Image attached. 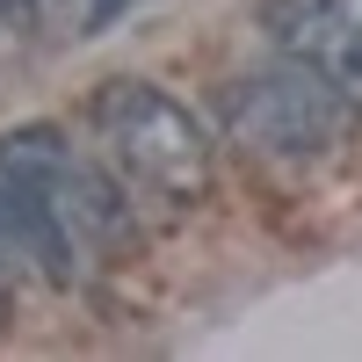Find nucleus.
Returning a JSON list of instances; mask_svg holds the SVG:
<instances>
[{
	"label": "nucleus",
	"instance_id": "obj_5",
	"mask_svg": "<svg viewBox=\"0 0 362 362\" xmlns=\"http://www.w3.org/2000/svg\"><path fill=\"white\" fill-rule=\"evenodd\" d=\"M66 261H73L66 232L44 218L37 196H22L8 181V189H0V268H44V276H66Z\"/></svg>",
	"mask_w": 362,
	"mask_h": 362
},
{
	"label": "nucleus",
	"instance_id": "obj_7",
	"mask_svg": "<svg viewBox=\"0 0 362 362\" xmlns=\"http://www.w3.org/2000/svg\"><path fill=\"white\" fill-rule=\"evenodd\" d=\"M0 8H8V0H0Z\"/></svg>",
	"mask_w": 362,
	"mask_h": 362
},
{
	"label": "nucleus",
	"instance_id": "obj_2",
	"mask_svg": "<svg viewBox=\"0 0 362 362\" xmlns=\"http://www.w3.org/2000/svg\"><path fill=\"white\" fill-rule=\"evenodd\" d=\"M225 124L239 145H254V153H276V160H305V153H326V145H341L348 131V95L326 73L312 66H290L283 73H261V80H239L225 95Z\"/></svg>",
	"mask_w": 362,
	"mask_h": 362
},
{
	"label": "nucleus",
	"instance_id": "obj_3",
	"mask_svg": "<svg viewBox=\"0 0 362 362\" xmlns=\"http://www.w3.org/2000/svg\"><path fill=\"white\" fill-rule=\"evenodd\" d=\"M0 181H15L22 196H37L44 218L66 232L73 254L124 232V196H116V181L95 174L58 131H15V138H0Z\"/></svg>",
	"mask_w": 362,
	"mask_h": 362
},
{
	"label": "nucleus",
	"instance_id": "obj_6",
	"mask_svg": "<svg viewBox=\"0 0 362 362\" xmlns=\"http://www.w3.org/2000/svg\"><path fill=\"white\" fill-rule=\"evenodd\" d=\"M8 8H51V0H8Z\"/></svg>",
	"mask_w": 362,
	"mask_h": 362
},
{
	"label": "nucleus",
	"instance_id": "obj_1",
	"mask_svg": "<svg viewBox=\"0 0 362 362\" xmlns=\"http://www.w3.org/2000/svg\"><path fill=\"white\" fill-rule=\"evenodd\" d=\"M95 138L116 174L167 203H196L210 189V131L189 102H174L153 80H109L95 95Z\"/></svg>",
	"mask_w": 362,
	"mask_h": 362
},
{
	"label": "nucleus",
	"instance_id": "obj_4",
	"mask_svg": "<svg viewBox=\"0 0 362 362\" xmlns=\"http://www.w3.org/2000/svg\"><path fill=\"white\" fill-rule=\"evenodd\" d=\"M276 37L297 66L334 80L348 109H362V0H290L276 15Z\"/></svg>",
	"mask_w": 362,
	"mask_h": 362
}]
</instances>
